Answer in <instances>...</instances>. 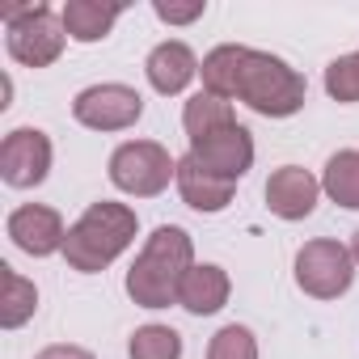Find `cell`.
Masks as SVG:
<instances>
[{"mask_svg":"<svg viewBox=\"0 0 359 359\" xmlns=\"http://www.w3.org/2000/svg\"><path fill=\"white\" fill-rule=\"evenodd\" d=\"M177 191H182V203L187 208H195V212H224L229 203H233V191H237V182H229V177H216L212 169H203L191 152L177 161Z\"/></svg>","mask_w":359,"mask_h":359,"instance_id":"7c38bea8","label":"cell"},{"mask_svg":"<svg viewBox=\"0 0 359 359\" xmlns=\"http://www.w3.org/2000/svg\"><path fill=\"white\" fill-rule=\"evenodd\" d=\"M355 279V258L342 241H309L296 254V287L317 300H338Z\"/></svg>","mask_w":359,"mask_h":359,"instance_id":"8992f818","label":"cell"},{"mask_svg":"<svg viewBox=\"0 0 359 359\" xmlns=\"http://www.w3.org/2000/svg\"><path fill=\"white\" fill-rule=\"evenodd\" d=\"M208 359H258V342L245 325H224V330H216Z\"/></svg>","mask_w":359,"mask_h":359,"instance_id":"7402d4cb","label":"cell"},{"mask_svg":"<svg viewBox=\"0 0 359 359\" xmlns=\"http://www.w3.org/2000/svg\"><path fill=\"white\" fill-rule=\"evenodd\" d=\"M131 359H182V334L169 325H140L127 342Z\"/></svg>","mask_w":359,"mask_h":359,"instance_id":"ffe728a7","label":"cell"},{"mask_svg":"<svg viewBox=\"0 0 359 359\" xmlns=\"http://www.w3.org/2000/svg\"><path fill=\"white\" fill-rule=\"evenodd\" d=\"M0 283H5V296H0V325H5V330H18V325H26V321L34 317V309H39V287H34L26 275H18L13 266H0Z\"/></svg>","mask_w":359,"mask_h":359,"instance_id":"ac0fdd59","label":"cell"},{"mask_svg":"<svg viewBox=\"0 0 359 359\" xmlns=\"http://www.w3.org/2000/svg\"><path fill=\"white\" fill-rule=\"evenodd\" d=\"M68 39L76 43H97L114 30V22L123 18V5H102V0H68L60 9Z\"/></svg>","mask_w":359,"mask_h":359,"instance_id":"9a60e30c","label":"cell"},{"mask_svg":"<svg viewBox=\"0 0 359 359\" xmlns=\"http://www.w3.org/2000/svg\"><path fill=\"white\" fill-rule=\"evenodd\" d=\"M317 195H321V182L309 169H300V165H283V169H275L266 177V208L279 220H304V216H313Z\"/></svg>","mask_w":359,"mask_h":359,"instance_id":"8fae6325","label":"cell"},{"mask_svg":"<svg viewBox=\"0 0 359 359\" xmlns=\"http://www.w3.org/2000/svg\"><path fill=\"white\" fill-rule=\"evenodd\" d=\"M325 93L334 102H359V51H351L325 68Z\"/></svg>","mask_w":359,"mask_h":359,"instance_id":"44dd1931","label":"cell"},{"mask_svg":"<svg viewBox=\"0 0 359 359\" xmlns=\"http://www.w3.org/2000/svg\"><path fill=\"white\" fill-rule=\"evenodd\" d=\"M351 258H355V262H359V233H355V237H351Z\"/></svg>","mask_w":359,"mask_h":359,"instance_id":"d4e9b609","label":"cell"},{"mask_svg":"<svg viewBox=\"0 0 359 359\" xmlns=\"http://www.w3.org/2000/svg\"><path fill=\"white\" fill-rule=\"evenodd\" d=\"M229 123H237L233 118V102L212 97V93H195L187 102V110H182V127H187L191 140H203V135H212V131H220Z\"/></svg>","mask_w":359,"mask_h":359,"instance_id":"d6986e66","label":"cell"},{"mask_svg":"<svg viewBox=\"0 0 359 359\" xmlns=\"http://www.w3.org/2000/svg\"><path fill=\"white\" fill-rule=\"evenodd\" d=\"M245 51H250V47H237V43H224V47L208 51V55H203V68H199V76H203V93L224 97V102L237 97V81H241Z\"/></svg>","mask_w":359,"mask_h":359,"instance_id":"2e32d148","label":"cell"},{"mask_svg":"<svg viewBox=\"0 0 359 359\" xmlns=\"http://www.w3.org/2000/svg\"><path fill=\"white\" fill-rule=\"evenodd\" d=\"M191 156L203 169H212L216 177L241 182L245 169L254 165V135H250V127L229 123V127H220V131H212L203 140H191Z\"/></svg>","mask_w":359,"mask_h":359,"instance_id":"9c48e42d","label":"cell"},{"mask_svg":"<svg viewBox=\"0 0 359 359\" xmlns=\"http://www.w3.org/2000/svg\"><path fill=\"white\" fill-rule=\"evenodd\" d=\"M51 173V140L39 127H18L0 144V177L18 191L43 187Z\"/></svg>","mask_w":359,"mask_h":359,"instance_id":"52a82bcc","label":"cell"},{"mask_svg":"<svg viewBox=\"0 0 359 359\" xmlns=\"http://www.w3.org/2000/svg\"><path fill=\"white\" fill-rule=\"evenodd\" d=\"M9 237L22 254L30 258H51L55 250H64L68 241V229H64V216L47 203H26L9 216Z\"/></svg>","mask_w":359,"mask_h":359,"instance_id":"30bf717a","label":"cell"},{"mask_svg":"<svg viewBox=\"0 0 359 359\" xmlns=\"http://www.w3.org/2000/svg\"><path fill=\"white\" fill-rule=\"evenodd\" d=\"M144 72H148V85H152L156 93H165V97H169V93H182V89L195 81L199 60H195V51H191L187 43L169 39V43H161V47H152V51H148Z\"/></svg>","mask_w":359,"mask_h":359,"instance_id":"4fadbf2b","label":"cell"},{"mask_svg":"<svg viewBox=\"0 0 359 359\" xmlns=\"http://www.w3.org/2000/svg\"><path fill=\"white\" fill-rule=\"evenodd\" d=\"M191 258H195L191 233L177 224H161L127 271V296L140 309H169L177 300V287H182L187 271L195 266Z\"/></svg>","mask_w":359,"mask_h":359,"instance_id":"6da1fadb","label":"cell"},{"mask_svg":"<svg viewBox=\"0 0 359 359\" xmlns=\"http://www.w3.org/2000/svg\"><path fill=\"white\" fill-rule=\"evenodd\" d=\"M72 114L93 131H127L144 114V97L131 85H89L76 93Z\"/></svg>","mask_w":359,"mask_h":359,"instance_id":"ba28073f","label":"cell"},{"mask_svg":"<svg viewBox=\"0 0 359 359\" xmlns=\"http://www.w3.org/2000/svg\"><path fill=\"white\" fill-rule=\"evenodd\" d=\"M304 93H309V85H304V76L287 60H279L271 51H254V47L245 51L237 97L250 110H258L266 118H292L304 106Z\"/></svg>","mask_w":359,"mask_h":359,"instance_id":"3957f363","label":"cell"},{"mask_svg":"<svg viewBox=\"0 0 359 359\" xmlns=\"http://www.w3.org/2000/svg\"><path fill=\"white\" fill-rule=\"evenodd\" d=\"M135 212L127 203H89V212L68 229V241H64V258L72 271L81 275H97L106 271L131 241H135Z\"/></svg>","mask_w":359,"mask_h":359,"instance_id":"7a4b0ae2","label":"cell"},{"mask_svg":"<svg viewBox=\"0 0 359 359\" xmlns=\"http://www.w3.org/2000/svg\"><path fill=\"white\" fill-rule=\"evenodd\" d=\"M325 195L338 203V208H351L359 212V148H342L325 161V177H321Z\"/></svg>","mask_w":359,"mask_h":359,"instance_id":"e0dca14e","label":"cell"},{"mask_svg":"<svg viewBox=\"0 0 359 359\" xmlns=\"http://www.w3.org/2000/svg\"><path fill=\"white\" fill-rule=\"evenodd\" d=\"M34 359H93V351H85V346H72V342H55V346L39 351Z\"/></svg>","mask_w":359,"mask_h":359,"instance_id":"cb8c5ba5","label":"cell"},{"mask_svg":"<svg viewBox=\"0 0 359 359\" xmlns=\"http://www.w3.org/2000/svg\"><path fill=\"white\" fill-rule=\"evenodd\" d=\"M9 26V55L26 68H47L64 55V18L51 5H5L0 9Z\"/></svg>","mask_w":359,"mask_h":359,"instance_id":"277c9868","label":"cell"},{"mask_svg":"<svg viewBox=\"0 0 359 359\" xmlns=\"http://www.w3.org/2000/svg\"><path fill=\"white\" fill-rule=\"evenodd\" d=\"M203 0H195V5H165V0H156L152 5V13L161 18V22H169V26H187V22H195V18H203Z\"/></svg>","mask_w":359,"mask_h":359,"instance_id":"603a6c76","label":"cell"},{"mask_svg":"<svg viewBox=\"0 0 359 359\" xmlns=\"http://www.w3.org/2000/svg\"><path fill=\"white\" fill-rule=\"evenodd\" d=\"M169 177H177V161L156 140H127L110 152V182L123 195L152 199L169 187Z\"/></svg>","mask_w":359,"mask_h":359,"instance_id":"5b68a950","label":"cell"},{"mask_svg":"<svg viewBox=\"0 0 359 359\" xmlns=\"http://www.w3.org/2000/svg\"><path fill=\"white\" fill-rule=\"evenodd\" d=\"M229 292H233L229 271L216 266V262H203V266L187 271L182 287H177V304L187 313H195V317H212V313H220L229 304Z\"/></svg>","mask_w":359,"mask_h":359,"instance_id":"5bb4252c","label":"cell"}]
</instances>
